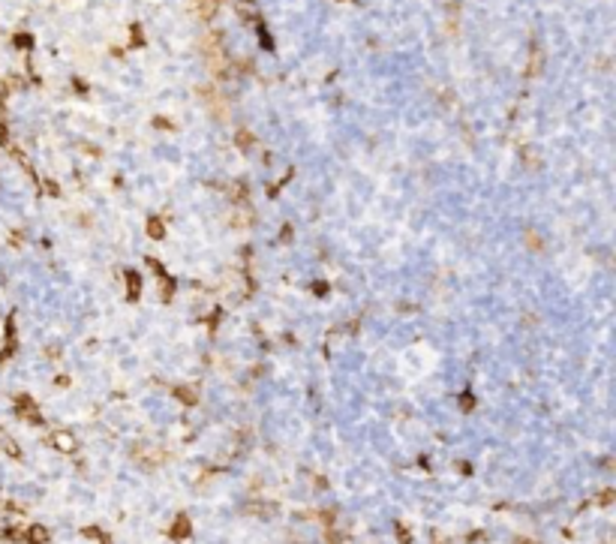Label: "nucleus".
I'll return each mask as SVG.
<instances>
[{
    "mask_svg": "<svg viewBox=\"0 0 616 544\" xmlns=\"http://www.w3.org/2000/svg\"><path fill=\"white\" fill-rule=\"evenodd\" d=\"M127 289H130V301L138 298V277L135 274H127Z\"/></svg>",
    "mask_w": 616,
    "mask_h": 544,
    "instance_id": "nucleus-7",
    "label": "nucleus"
},
{
    "mask_svg": "<svg viewBox=\"0 0 616 544\" xmlns=\"http://www.w3.org/2000/svg\"><path fill=\"white\" fill-rule=\"evenodd\" d=\"M541 60H544V57H541V51H538V48H532V60H529V69H526V75H529V79H535V75L541 72Z\"/></svg>",
    "mask_w": 616,
    "mask_h": 544,
    "instance_id": "nucleus-3",
    "label": "nucleus"
},
{
    "mask_svg": "<svg viewBox=\"0 0 616 544\" xmlns=\"http://www.w3.org/2000/svg\"><path fill=\"white\" fill-rule=\"evenodd\" d=\"M15 412H21L27 421H40V409L33 406V400L27 397V394H21V397H15Z\"/></svg>",
    "mask_w": 616,
    "mask_h": 544,
    "instance_id": "nucleus-1",
    "label": "nucleus"
},
{
    "mask_svg": "<svg viewBox=\"0 0 616 544\" xmlns=\"http://www.w3.org/2000/svg\"><path fill=\"white\" fill-rule=\"evenodd\" d=\"M177 397L186 400V403H196V394H192V388H177Z\"/></svg>",
    "mask_w": 616,
    "mask_h": 544,
    "instance_id": "nucleus-8",
    "label": "nucleus"
},
{
    "mask_svg": "<svg viewBox=\"0 0 616 544\" xmlns=\"http://www.w3.org/2000/svg\"><path fill=\"white\" fill-rule=\"evenodd\" d=\"M54 445H57V448H66V451H72V448H75V442H72V436H69V433H57V436H54Z\"/></svg>",
    "mask_w": 616,
    "mask_h": 544,
    "instance_id": "nucleus-6",
    "label": "nucleus"
},
{
    "mask_svg": "<svg viewBox=\"0 0 616 544\" xmlns=\"http://www.w3.org/2000/svg\"><path fill=\"white\" fill-rule=\"evenodd\" d=\"M27 535H30V541H33V544H43V541H48V532H45L43 526H33Z\"/></svg>",
    "mask_w": 616,
    "mask_h": 544,
    "instance_id": "nucleus-5",
    "label": "nucleus"
},
{
    "mask_svg": "<svg viewBox=\"0 0 616 544\" xmlns=\"http://www.w3.org/2000/svg\"><path fill=\"white\" fill-rule=\"evenodd\" d=\"M163 231H166V228H163V223H160L157 217L147 220V235H150V238H163Z\"/></svg>",
    "mask_w": 616,
    "mask_h": 544,
    "instance_id": "nucleus-4",
    "label": "nucleus"
},
{
    "mask_svg": "<svg viewBox=\"0 0 616 544\" xmlns=\"http://www.w3.org/2000/svg\"><path fill=\"white\" fill-rule=\"evenodd\" d=\"M172 538H175V541H183V538H189V520H186L183 514L175 520V526H172Z\"/></svg>",
    "mask_w": 616,
    "mask_h": 544,
    "instance_id": "nucleus-2",
    "label": "nucleus"
}]
</instances>
